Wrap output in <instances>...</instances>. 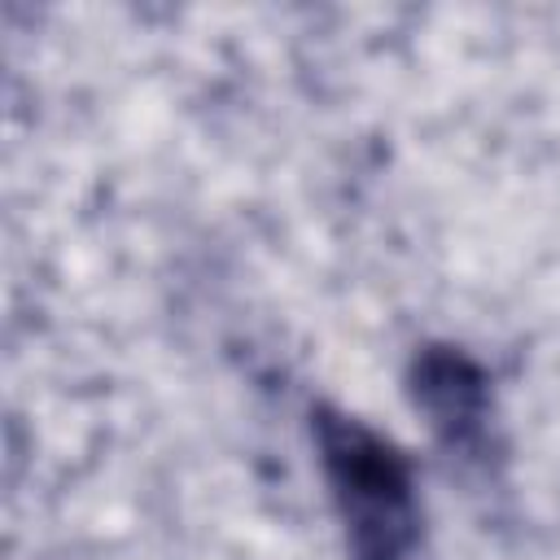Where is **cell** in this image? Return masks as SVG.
I'll use <instances>...</instances> for the list:
<instances>
[{
	"mask_svg": "<svg viewBox=\"0 0 560 560\" xmlns=\"http://www.w3.org/2000/svg\"><path fill=\"white\" fill-rule=\"evenodd\" d=\"M319 464L354 560H402L416 542V499L407 459L354 416L315 411Z\"/></svg>",
	"mask_w": 560,
	"mask_h": 560,
	"instance_id": "cell-1",
	"label": "cell"
},
{
	"mask_svg": "<svg viewBox=\"0 0 560 560\" xmlns=\"http://www.w3.org/2000/svg\"><path fill=\"white\" fill-rule=\"evenodd\" d=\"M411 389L446 442H468L486 420V376L455 350H424L416 359Z\"/></svg>",
	"mask_w": 560,
	"mask_h": 560,
	"instance_id": "cell-2",
	"label": "cell"
}]
</instances>
